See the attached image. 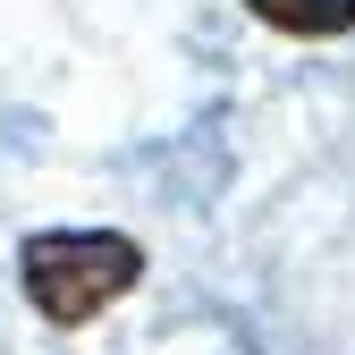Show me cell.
I'll return each mask as SVG.
<instances>
[{
    "instance_id": "6da1fadb",
    "label": "cell",
    "mask_w": 355,
    "mask_h": 355,
    "mask_svg": "<svg viewBox=\"0 0 355 355\" xmlns=\"http://www.w3.org/2000/svg\"><path fill=\"white\" fill-rule=\"evenodd\" d=\"M136 279H144V254H136V237H119V229H42L17 254V288H26V304L51 330L94 322L102 304H119Z\"/></svg>"
},
{
    "instance_id": "7a4b0ae2",
    "label": "cell",
    "mask_w": 355,
    "mask_h": 355,
    "mask_svg": "<svg viewBox=\"0 0 355 355\" xmlns=\"http://www.w3.org/2000/svg\"><path fill=\"white\" fill-rule=\"evenodd\" d=\"M245 9L279 34H347L355 26V0H245Z\"/></svg>"
}]
</instances>
